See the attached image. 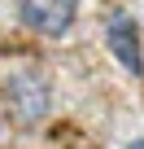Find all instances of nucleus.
I'll use <instances>...</instances> for the list:
<instances>
[{
    "label": "nucleus",
    "mask_w": 144,
    "mask_h": 149,
    "mask_svg": "<svg viewBox=\"0 0 144 149\" xmlns=\"http://www.w3.org/2000/svg\"><path fill=\"white\" fill-rule=\"evenodd\" d=\"M5 101H9V114L22 127H35L52 110V84L44 79V70L22 66V70H13L9 79H5Z\"/></svg>",
    "instance_id": "nucleus-1"
},
{
    "label": "nucleus",
    "mask_w": 144,
    "mask_h": 149,
    "mask_svg": "<svg viewBox=\"0 0 144 149\" xmlns=\"http://www.w3.org/2000/svg\"><path fill=\"white\" fill-rule=\"evenodd\" d=\"M18 18L44 40H61L79 22V0H18Z\"/></svg>",
    "instance_id": "nucleus-2"
},
{
    "label": "nucleus",
    "mask_w": 144,
    "mask_h": 149,
    "mask_svg": "<svg viewBox=\"0 0 144 149\" xmlns=\"http://www.w3.org/2000/svg\"><path fill=\"white\" fill-rule=\"evenodd\" d=\"M105 44H109V53L118 57V66H122V70H131L135 79L144 74V48H140V26H135V18H131V13L114 9V13L105 18Z\"/></svg>",
    "instance_id": "nucleus-3"
},
{
    "label": "nucleus",
    "mask_w": 144,
    "mask_h": 149,
    "mask_svg": "<svg viewBox=\"0 0 144 149\" xmlns=\"http://www.w3.org/2000/svg\"><path fill=\"white\" fill-rule=\"evenodd\" d=\"M122 149H144V136H140V140H127Z\"/></svg>",
    "instance_id": "nucleus-4"
},
{
    "label": "nucleus",
    "mask_w": 144,
    "mask_h": 149,
    "mask_svg": "<svg viewBox=\"0 0 144 149\" xmlns=\"http://www.w3.org/2000/svg\"><path fill=\"white\" fill-rule=\"evenodd\" d=\"M0 140H5V118H0Z\"/></svg>",
    "instance_id": "nucleus-5"
}]
</instances>
